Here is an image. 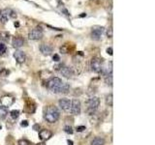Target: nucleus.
I'll return each instance as SVG.
<instances>
[{"label": "nucleus", "instance_id": "nucleus-1", "mask_svg": "<svg viewBox=\"0 0 155 145\" xmlns=\"http://www.w3.org/2000/svg\"><path fill=\"white\" fill-rule=\"evenodd\" d=\"M60 117V112L55 105H48L46 108L45 112H44V119L48 123L53 124L58 121Z\"/></svg>", "mask_w": 155, "mask_h": 145}, {"label": "nucleus", "instance_id": "nucleus-2", "mask_svg": "<svg viewBox=\"0 0 155 145\" xmlns=\"http://www.w3.org/2000/svg\"><path fill=\"white\" fill-rule=\"evenodd\" d=\"M63 82L59 77H51V79H48L47 81V84L46 87L47 88L53 92V93H61V90H62V86H63Z\"/></svg>", "mask_w": 155, "mask_h": 145}, {"label": "nucleus", "instance_id": "nucleus-3", "mask_svg": "<svg viewBox=\"0 0 155 145\" xmlns=\"http://www.w3.org/2000/svg\"><path fill=\"white\" fill-rule=\"evenodd\" d=\"M100 105V99L98 97H91L85 103V111L88 115H93Z\"/></svg>", "mask_w": 155, "mask_h": 145}, {"label": "nucleus", "instance_id": "nucleus-4", "mask_svg": "<svg viewBox=\"0 0 155 145\" xmlns=\"http://www.w3.org/2000/svg\"><path fill=\"white\" fill-rule=\"evenodd\" d=\"M90 68L96 74H101L104 70L103 67V60L99 57H93L90 61Z\"/></svg>", "mask_w": 155, "mask_h": 145}, {"label": "nucleus", "instance_id": "nucleus-5", "mask_svg": "<svg viewBox=\"0 0 155 145\" xmlns=\"http://www.w3.org/2000/svg\"><path fill=\"white\" fill-rule=\"evenodd\" d=\"M17 18V13L14 12L11 9H5L0 14V21L3 24L6 23L9 18Z\"/></svg>", "mask_w": 155, "mask_h": 145}, {"label": "nucleus", "instance_id": "nucleus-6", "mask_svg": "<svg viewBox=\"0 0 155 145\" xmlns=\"http://www.w3.org/2000/svg\"><path fill=\"white\" fill-rule=\"evenodd\" d=\"M44 36V32H43V29L41 27H36L32 29V30L29 32L28 34V38L30 40L33 41H37V40H41Z\"/></svg>", "mask_w": 155, "mask_h": 145}, {"label": "nucleus", "instance_id": "nucleus-7", "mask_svg": "<svg viewBox=\"0 0 155 145\" xmlns=\"http://www.w3.org/2000/svg\"><path fill=\"white\" fill-rule=\"evenodd\" d=\"M81 110V102L78 99H74L71 101V106H70V112L73 115H79Z\"/></svg>", "mask_w": 155, "mask_h": 145}, {"label": "nucleus", "instance_id": "nucleus-8", "mask_svg": "<svg viewBox=\"0 0 155 145\" xmlns=\"http://www.w3.org/2000/svg\"><path fill=\"white\" fill-rule=\"evenodd\" d=\"M104 31V28L101 27V26H94L92 27V30H91V39L94 41H99L101 37H102V34H103Z\"/></svg>", "mask_w": 155, "mask_h": 145}, {"label": "nucleus", "instance_id": "nucleus-9", "mask_svg": "<svg viewBox=\"0 0 155 145\" xmlns=\"http://www.w3.org/2000/svg\"><path fill=\"white\" fill-rule=\"evenodd\" d=\"M56 70L64 76L65 77H70L74 75V72H73V70L71 69L70 67H67L65 65H59V66H56Z\"/></svg>", "mask_w": 155, "mask_h": 145}, {"label": "nucleus", "instance_id": "nucleus-10", "mask_svg": "<svg viewBox=\"0 0 155 145\" xmlns=\"http://www.w3.org/2000/svg\"><path fill=\"white\" fill-rule=\"evenodd\" d=\"M14 102H15L14 97L5 95V96L1 97V99H0V105H2V106H4V108H8L9 106H11L14 104Z\"/></svg>", "mask_w": 155, "mask_h": 145}, {"label": "nucleus", "instance_id": "nucleus-11", "mask_svg": "<svg viewBox=\"0 0 155 145\" xmlns=\"http://www.w3.org/2000/svg\"><path fill=\"white\" fill-rule=\"evenodd\" d=\"M14 57L16 61L18 63V64H22V63L25 62L26 60V56H25V53L21 50H17L14 52Z\"/></svg>", "mask_w": 155, "mask_h": 145}, {"label": "nucleus", "instance_id": "nucleus-12", "mask_svg": "<svg viewBox=\"0 0 155 145\" xmlns=\"http://www.w3.org/2000/svg\"><path fill=\"white\" fill-rule=\"evenodd\" d=\"M58 105H59L60 108L64 111H69L70 110V106H71V101L69 99H60L58 102Z\"/></svg>", "mask_w": 155, "mask_h": 145}, {"label": "nucleus", "instance_id": "nucleus-13", "mask_svg": "<svg viewBox=\"0 0 155 145\" xmlns=\"http://www.w3.org/2000/svg\"><path fill=\"white\" fill-rule=\"evenodd\" d=\"M51 137H52V133L48 129H43L39 132V137H40V139H42L43 141L44 140L50 139Z\"/></svg>", "mask_w": 155, "mask_h": 145}, {"label": "nucleus", "instance_id": "nucleus-14", "mask_svg": "<svg viewBox=\"0 0 155 145\" xmlns=\"http://www.w3.org/2000/svg\"><path fill=\"white\" fill-rule=\"evenodd\" d=\"M39 48H40V51L42 52V54L46 56L51 55L52 52V47L50 45H47V44H42Z\"/></svg>", "mask_w": 155, "mask_h": 145}, {"label": "nucleus", "instance_id": "nucleus-15", "mask_svg": "<svg viewBox=\"0 0 155 145\" xmlns=\"http://www.w3.org/2000/svg\"><path fill=\"white\" fill-rule=\"evenodd\" d=\"M12 45L15 48H19L24 45V40L21 37H15L13 39Z\"/></svg>", "mask_w": 155, "mask_h": 145}, {"label": "nucleus", "instance_id": "nucleus-16", "mask_svg": "<svg viewBox=\"0 0 155 145\" xmlns=\"http://www.w3.org/2000/svg\"><path fill=\"white\" fill-rule=\"evenodd\" d=\"M8 115V108H4V106L0 105V120H3L6 118Z\"/></svg>", "mask_w": 155, "mask_h": 145}, {"label": "nucleus", "instance_id": "nucleus-17", "mask_svg": "<svg viewBox=\"0 0 155 145\" xmlns=\"http://www.w3.org/2000/svg\"><path fill=\"white\" fill-rule=\"evenodd\" d=\"M91 145H105V140L102 137H95L92 140Z\"/></svg>", "mask_w": 155, "mask_h": 145}, {"label": "nucleus", "instance_id": "nucleus-18", "mask_svg": "<svg viewBox=\"0 0 155 145\" xmlns=\"http://www.w3.org/2000/svg\"><path fill=\"white\" fill-rule=\"evenodd\" d=\"M10 39V34L8 32H1L0 33V40L3 42H8Z\"/></svg>", "mask_w": 155, "mask_h": 145}, {"label": "nucleus", "instance_id": "nucleus-19", "mask_svg": "<svg viewBox=\"0 0 155 145\" xmlns=\"http://www.w3.org/2000/svg\"><path fill=\"white\" fill-rule=\"evenodd\" d=\"M114 97H113V94H109L108 96H107V99H106V103L107 105H108L109 106H113V103H114Z\"/></svg>", "mask_w": 155, "mask_h": 145}, {"label": "nucleus", "instance_id": "nucleus-20", "mask_svg": "<svg viewBox=\"0 0 155 145\" xmlns=\"http://www.w3.org/2000/svg\"><path fill=\"white\" fill-rule=\"evenodd\" d=\"M18 116H19V111L18 110L14 109V110L11 111V112H10V117H11L12 119H14V120L18 119Z\"/></svg>", "mask_w": 155, "mask_h": 145}, {"label": "nucleus", "instance_id": "nucleus-21", "mask_svg": "<svg viewBox=\"0 0 155 145\" xmlns=\"http://www.w3.org/2000/svg\"><path fill=\"white\" fill-rule=\"evenodd\" d=\"M18 145H31V142L25 138H22L18 140Z\"/></svg>", "mask_w": 155, "mask_h": 145}, {"label": "nucleus", "instance_id": "nucleus-22", "mask_svg": "<svg viewBox=\"0 0 155 145\" xmlns=\"http://www.w3.org/2000/svg\"><path fill=\"white\" fill-rule=\"evenodd\" d=\"M7 50V47L6 46L4 45L3 43H0V55H3L5 52Z\"/></svg>", "mask_w": 155, "mask_h": 145}, {"label": "nucleus", "instance_id": "nucleus-23", "mask_svg": "<svg viewBox=\"0 0 155 145\" xmlns=\"http://www.w3.org/2000/svg\"><path fill=\"white\" fill-rule=\"evenodd\" d=\"M64 132L68 134H72L73 133H74V130H73V128L71 127V126H65L64 127Z\"/></svg>", "mask_w": 155, "mask_h": 145}, {"label": "nucleus", "instance_id": "nucleus-24", "mask_svg": "<svg viewBox=\"0 0 155 145\" xmlns=\"http://www.w3.org/2000/svg\"><path fill=\"white\" fill-rule=\"evenodd\" d=\"M9 75V71L6 70V69H1V71H0V76H6Z\"/></svg>", "mask_w": 155, "mask_h": 145}, {"label": "nucleus", "instance_id": "nucleus-25", "mask_svg": "<svg viewBox=\"0 0 155 145\" xmlns=\"http://www.w3.org/2000/svg\"><path fill=\"white\" fill-rule=\"evenodd\" d=\"M107 36H108V38H111L113 37V28L110 27L108 28V30H107Z\"/></svg>", "mask_w": 155, "mask_h": 145}, {"label": "nucleus", "instance_id": "nucleus-26", "mask_svg": "<svg viewBox=\"0 0 155 145\" xmlns=\"http://www.w3.org/2000/svg\"><path fill=\"white\" fill-rule=\"evenodd\" d=\"M60 51H61V53H68L69 52V50H68V48H67V47L66 46H63V47H60Z\"/></svg>", "mask_w": 155, "mask_h": 145}, {"label": "nucleus", "instance_id": "nucleus-27", "mask_svg": "<svg viewBox=\"0 0 155 145\" xmlns=\"http://www.w3.org/2000/svg\"><path fill=\"white\" fill-rule=\"evenodd\" d=\"M77 132H84V130H85V127L84 126H78V127L76 128Z\"/></svg>", "mask_w": 155, "mask_h": 145}, {"label": "nucleus", "instance_id": "nucleus-28", "mask_svg": "<svg viewBox=\"0 0 155 145\" xmlns=\"http://www.w3.org/2000/svg\"><path fill=\"white\" fill-rule=\"evenodd\" d=\"M61 12H63V13H64V14H66L67 17H69V16H70V14H69V12L67 11V9H66V8H64V7H63V6L61 7Z\"/></svg>", "mask_w": 155, "mask_h": 145}, {"label": "nucleus", "instance_id": "nucleus-29", "mask_svg": "<svg viewBox=\"0 0 155 145\" xmlns=\"http://www.w3.org/2000/svg\"><path fill=\"white\" fill-rule=\"evenodd\" d=\"M52 59H53V61L58 62V61L60 60V57H59V55H58V54H54V55H53V57H52Z\"/></svg>", "mask_w": 155, "mask_h": 145}, {"label": "nucleus", "instance_id": "nucleus-30", "mask_svg": "<svg viewBox=\"0 0 155 145\" xmlns=\"http://www.w3.org/2000/svg\"><path fill=\"white\" fill-rule=\"evenodd\" d=\"M107 53L110 55H113V47H108L107 48Z\"/></svg>", "mask_w": 155, "mask_h": 145}, {"label": "nucleus", "instance_id": "nucleus-31", "mask_svg": "<svg viewBox=\"0 0 155 145\" xmlns=\"http://www.w3.org/2000/svg\"><path fill=\"white\" fill-rule=\"evenodd\" d=\"M21 127H27V126H28V122H27L26 120H24V121H21Z\"/></svg>", "mask_w": 155, "mask_h": 145}, {"label": "nucleus", "instance_id": "nucleus-32", "mask_svg": "<svg viewBox=\"0 0 155 145\" xmlns=\"http://www.w3.org/2000/svg\"><path fill=\"white\" fill-rule=\"evenodd\" d=\"M33 129L36 130H39V129H40V126H39V125H34L33 126Z\"/></svg>", "mask_w": 155, "mask_h": 145}, {"label": "nucleus", "instance_id": "nucleus-33", "mask_svg": "<svg viewBox=\"0 0 155 145\" xmlns=\"http://www.w3.org/2000/svg\"><path fill=\"white\" fill-rule=\"evenodd\" d=\"M15 26H17V27H18L19 26V23L17 21V22H15Z\"/></svg>", "mask_w": 155, "mask_h": 145}, {"label": "nucleus", "instance_id": "nucleus-34", "mask_svg": "<svg viewBox=\"0 0 155 145\" xmlns=\"http://www.w3.org/2000/svg\"><path fill=\"white\" fill-rule=\"evenodd\" d=\"M68 144H69V145H73V141H71V140H68Z\"/></svg>", "mask_w": 155, "mask_h": 145}, {"label": "nucleus", "instance_id": "nucleus-35", "mask_svg": "<svg viewBox=\"0 0 155 145\" xmlns=\"http://www.w3.org/2000/svg\"><path fill=\"white\" fill-rule=\"evenodd\" d=\"M36 145H46V144H45V142H41V143H38Z\"/></svg>", "mask_w": 155, "mask_h": 145}, {"label": "nucleus", "instance_id": "nucleus-36", "mask_svg": "<svg viewBox=\"0 0 155 145\" xmlns=\"http://www.w3.org/2000/svg\"><path fill=\"white\" fill-rule=\"evenodd\" d=\"M1 69H2V68H1V65H0V71H1Z\"/></svg>", "mask_w": 155, "mask_h": 145}, {"label": "nucleus", "instance_id": "nucleus-37", "mask_svg": "<svg viewBox=\"0 0 155 145\" xmlns=\"http://www.w3.org/2000/svg\"><path fill=\"white\" fill-rule=\"evenodd\" d=\"M0 14H1V11H0Z\"/></svg>", "mask_w": 155, "mask_h": 145}]
</instances>
